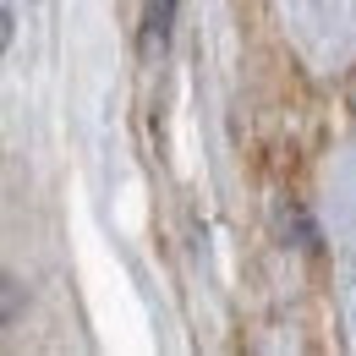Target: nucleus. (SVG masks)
I'll use <instances>...</instances> for the list:
<instances>
[{
  "label": "nucleus",
  "instance_id": "2",
  "mask_svg": "<svg viewBox=\"0 0 356 356\" xmlns=\"http://www.w3.org/2000/svg\"><path fill=\"white\" fill-rule=\"evenodd\" d=\"M17 312H22V291H17L11 274H0V323H11Z\"/></svg>",
  "mask_w": 356,
  "mask_h": 356
},
{
  "label": "nucleus",
  "instance_id": "3",
  "mask_svg": "<svg viewBox=\"0 0 356 356\" xmlns=\"http://www.w3.org/2000/svg\"><path fill=\"white\" fill-rule=\"evenodd\" d=\"M11 44V11H6V6H0V49Z\"/></svg>",
  "mask_w": 356,
  "mask_h": 356
},
{
  "label": "nucleus",
  "instance_id": "1",
  "mask_svg": "<svg viewBox=\"0 0 356 356\" xmlns=\"http://www.w3.org/2000/svg\"><path fill=\"white\" fill-rule=\"evenodd\" d=\"M170 22H176V0H148L143 6V49L148 55L170 44Z\"/></svg>",
  "mask_w": 356,
  "mask_h": 356
}]
</instances>
